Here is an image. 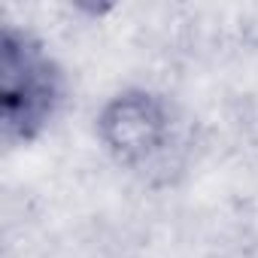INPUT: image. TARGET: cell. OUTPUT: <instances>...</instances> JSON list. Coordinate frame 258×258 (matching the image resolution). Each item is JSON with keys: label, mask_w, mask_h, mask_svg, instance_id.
I'll return each instance as SVG.
<instances>
[{"label": "cell", "mask_w": 258, "mask_h": 258, "mask_svg": "<svg viewBox=\"0 0 258 258\" xmlns=\"http://www.w3.org/2000/svg\"><path fill=\"white\" fill-rule=\"evenodd\" d=\"M94 137L118 167L152 170L179 143V109L155 88L127 85L100 103Z\"/></svg>", "instance_id": "obj_2"}, {"label": "cell", "mask_w": 258, "mask_h": 258, "mask_svg": "<svg viewBox=\"0 0 258 258\" xmlns=\"http://www.w3.org/2000/svg\"><path fill=\"white\" fill-rule=\"evenodd\" d=\"M70 76L31 28L0 31V127L7 146H31L64 115Z\"/></svg>", "instance_id": "obj_1"}]
</instances>
